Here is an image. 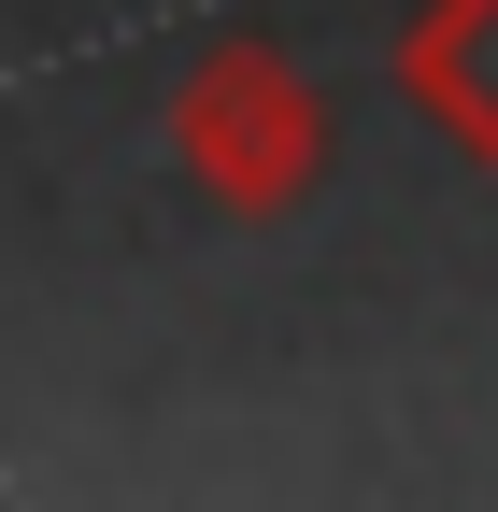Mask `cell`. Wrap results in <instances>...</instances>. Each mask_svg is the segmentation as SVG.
I'll use <instances>...</instances> for the list:
<instances>
[{
    "mask_svg": "<svg viewBox=\"0 0 498 512\" xmlns=\"http://www.w3.org/2000/svg\"><path fill=\"white\" fill-rule=\"evenodd\" d=\"M413 86H427L442 128H470V143L498 157V0H456V15L413 43Z\"/></svg>",
    "mask_w": 498,
    "mask_h": 512,
    "instance_id": "obj_1",
    "label": "cell"
}]
</instances>
